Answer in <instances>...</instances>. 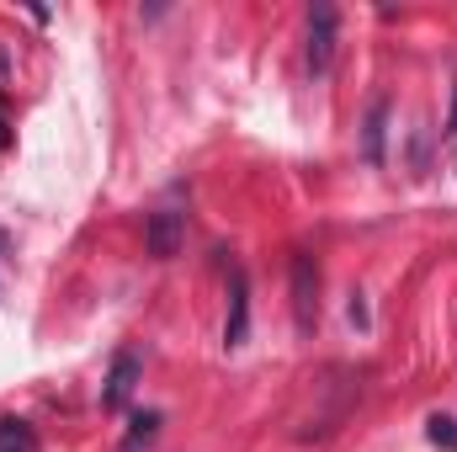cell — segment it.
I'll return each mask as SVG.
<instances>
[{
  "mask_svg": "<svg viewBox=\"0 0 457 452\" xmlns=\"http://www.w3.org/2000/svg\"><path fill=\"white\" fill-rule=\"evenodd\" d=\"M293 325L303 336H314L320 325V272H314V255H293Z\"/></svg>",
  "mask_w": 457,
  "mask_h": 452,
  "instance_id": "6da1fadb",
  "label": "cell"
},
{
  "mask_svg": "<svg viewBox=\"0 0 457 452\" xmlns=\"http://www.w3.org/2000/svg\"><path fill=\"white\" fill-rule=\"evenodd\" d=\"M336 59V5H314L309 11V75H325Z\"/></svg>",
  "mask_w": 457,
  "mask_h": 452,
  "instance_id": "7a4b0ae2",
  "label": "cell"
},
{
  "mask_svg": "<svg viewBox=\"0 0 457 452\" xmlns=\"http://www.w3.org/2000/svg\"><path fill=\"white\" fill-rule=\"evenodd\" d=\"M181 239H187V213H176V208H160V213H149L144 245H149V255H154V261H170V255L181 250Z\"/></svg>",
  "mask_w": 457,
  "mask_h": 452,
  "instance_id": "3957f363",
  "label": "cell"
},
{
  "mask_svg": "<svg viewBox=\"0 0 457 452\" xmlns=\"http://www.w3.org/2000/svg\"><path fill=\"white\" fill-rule=\"evenodd\" d=\"M250 336V282H245V272L234 266V277H228V320H224V346L228 351H239Z\"/></svg>",
  "mask_w": 457,
  "mask_h": 452,
  "instance_id": "277c9868",
  "label": "cell"
},
{
  "mask_svg": "<svg viewBox=\"0 0 457 452\" xmlns=\"http://www.w3.org/2000/svg\"><path fill=\"white\" fill-rule=\"evenodd\" d=\"M138 372H144L138 351H117V356H112V372H107V389H102V405H107V410H122V405L133 399Z\"/></svg>",
  "mask_w": 457,
  "mask_h": 452,
  "instance_id": "5b68a950",
  "label": "cell"
},
{
  "mask_svg": "<svg viewBox=\"0 0 457 452\" xmlns=\"http://www.w3.org/2000/svg\"><path fill=\"white\" fill-rule=\"evenodd\" d=\"M388 113H394V102L388 96H372V107H367V122H361V160L367 165H383L388 160Z\"/></svg>",
  "mask_w": 457,
  "mask_h": 452,
  "instance_id": "8992f818",
  "label": "cell"
},
{
  "mask_svg": "<svg viewBox=\"0 0 457 452\" xmlns=\"http://www.w3.org/2000/svg\"><path fill=\"white\" fill-rule=\"evenodd\" d=\"M160 426H165V415L160 410H138L133 421H128V437H122V452H144L154 437H160Z\"/></svg>",
  "mask_w": 457,
  "mask_h": 452,
  "instance_id": "52a82bcc",
  "label": "cell"
},
{
  "mask_svg": "<svg viewBox=\"0 0 457 452\" xmlns=\"http://www.w3.org/2000/svg\"><path fill=\"white\" fill-rule=\"evenodd\" d=\"M32 431H27V421H11V415H0V452H32Z\"/></svg>",
  "mask_w": 457,
  "mask_h": 452,
  "instance_id": "ba28073f",
  "label": "cell"
},
{
  "mask_svg": "<svg viewBox=\"0 0 457 452\" xmlns=\"http://www.w3.org/2000/svg\"><path fill=\"white\" fill-rule=\"evenodd\" d=\"M431 442L442 452H457V421L453 415H431Z\"/></svg>",
  "mask_w": 457,
  "mask_h": 452,
  "instance_id": "9c48e42d",
  "label": "cell"
},
{
  "mask_svg": "<svg viewBox=\"0 0 457 452\" xmlns=\"http://www.w3.org/2000/svg\"><path fill=\"white\" fill-rule=\"evenodd\" d=\"M351 320H356V325H367V304H361V293H351Z\"/></svg>",
  "mask_w": 457,
  "mask_h": 452,
  "instance_id": "30bf717a",
  "label": "cell"
},
{
  "mask_svg": "<svg viewBox=\"0 0 457 452\" xmlns=\"http://www.w3.org/2000/svg\"><path fill=\"white\" fill-rule=\"evenodd\" d=\"M5 144H11V128H5V117H0V149H5Z\"/></svg>",
  "mask_w": 457,
  "mask_h": 452,
  "instance_id": "8fae6325",
  "label": "cell"
},
{
  "mask_svg": "<svg viewBox=\"0 0 457 452\" xmlns=\"http://www.w3.org/2000/svg\"><path fill=\"white\" fill-rule=\"evenodd\" d=\"M0 75H5V54H0Z\"/></svg>",
  "mask_w": 457,
  "mask_h": 452,
  "instance_id": "7c38bea8",
  "label": "cell"
},
{
  "mask_svg": "<svg viewBox=\"0 0 457 452\" xmlns=\"http://www.w3.org/2000/svg\"><path fill=\"white\" fill-rule=\"evenodd\" d=\"M453 144H457V133H453Z\"/></svg>",
  "mask_w": 457,
  "mask_h": 452,
  "instance_id": "4fadbf2b",
  "label": "cell"
}]
</instances>
